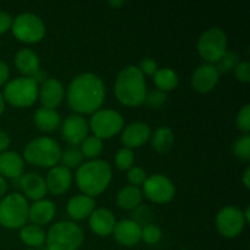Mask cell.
<instances>
[{"label":"cell","mask_w":250,"mask_h":250,"mask_svg":"<svg viewBox=\"0 0 250 250\" xmlns=\"http://www.w3.org/2000/svg\"><path fill=\"white\" fill-rule=\"evenodd\" d=\"M106 89L102 78L92 72L76 76L67 87L66 100L77 115H92L100 110L105 102Z\"/></svg>","instance_id":"obj_1"},{"label":"cell","mask_w":250,"mask_h":250,"mask_svg":"<svg viewBox=\"0 0 250 250\" xmlns=\"http://www.w3.org/2000/svg\"><path fill=\"white\" fill-rule=\"evenodd\" d=\"M115 97L125 106L137 107L144 104L146 95V77L138 66H126L117 75L114 85Z\"/></svg>","instance_id":"obj_2"},{"label":"cell","mask_w":250,"mask_h":250,"mask_svg":"<svg viewBox=\"0 0 250 250\" xmlns=\"http://www.w3.org/2000/svg\"><path fill=\"white\" fill-rule=\"evenodd\" d=\"M112 178V170L109 163L100 159L82 164L76 172V183L84 195L95 198L104 193Z\"/></svg>","instance_id":"obj_3"},{"label":"cell","mask_w":250,"mask_h":250,"mask_svg":"<svg viewBox=\"0 0 250 250\" xmlns=\"http://www.w3.org/2000/svg\"><path fill=\"white\" fill-rule=\"evenodd\" d=\"M60 144L50 137H38L32 139L23 149V160L38 167L51 168L61 160Z\"/></svg>","instance_id":"obj_4"},{"label":"cell","mask_w":250,"mask_h":250,"mask_svg":"<svg viewBox=\"0 0 250 250\" xmlns=\"http://www.w3.org/2000/svg\"><path fill=\"white\" fill-rule=\"evenodd\" d=\"M84 241L82 229L72 221H60L46 232L48 250H78Z\"/></svg>","instance_id":"obj_5"},{"label":"cell","mask_w":250,"mask_h":250,"mask_svg":"<svg viewBox=\"0 0 250 250\" xmlns=\"http://www.w3.org/2000/svg\"><path fill=\"white\" fill-rule=\"evenodd\" d=\"M39 84L33 77L14 78L5 84L2 97L5 103L14 107H29L38 99Z\"/></svg>","instance_id":"obj_6"},{"label":"cell","mask_w":250,"mask_h":250,"mask_svg":"<svg viewBox=\"0 0 250 250\" xmlns=\"http://www.w3.org/2000/svg\"><path fill=\"white\" fill-rule=\"evenodd\" d=\"M29 204L20 193L7 194L0 200V225L7 229H21L28 221Z\"/></svg>","instance_id":"obj_7"},{"label":"cell","mask_w":250,"mask_h":250,"mask_svg":"<svg viewBox=\"0 0 250 250\" xmlns=\"http://www.w3.org/2000/svg\"><path fill=\"white\" fill-rule=\"evenodd\" d=\"M10 31L21 43L36 44L45 37L46 29L41 17L34 14L24 12L14 19Z\"/></svg>","instance_id":"obj_8"},{"label":"cell","mask_w":250,"mask_h":250,"mask_svg":"<svg viewBox=\"0 0 250 250\" xmlns=\"http://www.w3.org/2000/svg\"><path fill=\"white\" fill-rule=\"evenodd\" d=\"M89 131L99 139H110L124 129V117L116 110L100 109L92 114L89 122Z\"/></svg>","instance_id":"obj_9"},{"label":"cell","mask_w":250,"mask_h":250,"mask_svg":"<svg viewBox=\"0 0 250 250\" xmlns=\"http://www.w3.org/2000/svg\"><path fill=\"white\" fill-rule=\"evenodd\" d=\"M197 49L199 55L207 61V63L215 65L227 51V36L224 29L219 27L207 29L199 37Z\"/></svg>","instance_id":"obj_10"},{"label":"cell","mask_w":250,"mask_h":250,"mask_svg":"<svg viewBox=\"0 0 250 250\" xmlns=\"http://www.w3.org/2000/svg\"><path fill=\"white\" fill-rule=\"evenodd\" d=\"M142 194L155 204H167L175 198L176 188L167 176L155 173L146 177Z\"/></svg>","instance_id":"obj_11"},{"label":"cell","mask_w":250,"mask_h":250,"mask_svg":"<svg viewBox=\"0 0 250 250\" xmlns=\"http://www.w3.org/2000/svg\"><path fill=\"white\" fill-rule=\"evenodd\" d=\"M216 229L219 233L225 238H236L243 232L246 227V219L243 211L233 205L224 207L216 215Z\"/></svg>","instance_id":"obj_12"},{"label":"cell","mask_w":250,"mask_h":250,"mask_svg":"<svg viewBox=\"0 0 250 250\" xmlns=\"http://www.w3.org/2000/svg\"><path fill=\"white\" fill-rule=\"evenodd\" d=\"M88 133L89 125L82 115H70L61 125V136L63 141L72 146H81L88 137Z\"/></svg>","instance_id":"obj_13"},{"label":"cell","mask_w":250,"mask_h":250,"mask_svg":"<svg viewBox=\"0 0 250 250\" xmlns=\"http://www.w3.org/2000/svg\"><path fill=\"white\" fill-rule=\"evenodd\" d=\"M38 98L43 107L56 110V107L62 103L65 98L63 84L56 78H46L39 84Z\"/></svg>","instance_id":"obj_14"},{"label":"cell","mask_w":250,"mask_h":250,"mask_svg":"<svg viewBox=\"0 0 250 250\" xmlns=\"http://www.w3.org/2000/svg\"><path fill=\"white\" fill-rule=\"evenodd\" d=\"M220 80V73L212 63H204L195 68L192 75V87L195 92L209 93L217 85Z\"/></svg>","instance_id":"obj_15"},{"label":"cell","mask_w":250,"mask_h":250,"mask_svg":"<svg viewBox=\"0 0 250 250\" xmlns=\"http://www.w3.org/2000/svg\"><path fill=\"white\" fill-rule=\"evenodd\" d=\"M151 137V128L144 122H132L122 129L121 142L127 149H136L144 146Z\"/></svg>","instance_id":"obj_16"},{"label":"cell","mask_w":250,"mask_h":250,"mask_svg":"<svg viewBox=\"0 0 250 250\" xmlns=\"http://www.w3.org/2000/svg\"><path fill=\"white\" fill-rule=\"evenodd\" d=\"M48 192L53 195H61L70 189L72 185V172L65 166H54L45 177Z\"/></svg>","instance_id":"obj_17"},{"label":"cell","mask_w":250,"mask_h":250,"mask_svg":"<svg viewBox=\"0 0 250 250\" xmlns=\"http://www.w3.org/2000/svg\"><path fill=\"white\" fill-rule=\"evenodd\" d=\"M20 188H21L23 197L26 199H31L33 202L45 199L48 193L45 178L36 172L23 173L20 177Z\"/></svg>","instance_id":"obj_18"},{"label":"cell","mask_w":250,"mask_h":250,"mask_svg":"<svg viewBox=\"0 0 250 250\" xmlns=\"http://www.w3.org/2000/svg\"><path fill=\"white\" fill-rule=\"evenodd\" d=\"M142 227L133 220H121L116 222L115 226L114 234L115 239L120 246L124 247H134L141 241Z\"/></svg>","instance_id":"obj_19"},{"label":"cell","mask_w":250,"mask_h":250,"mask_svg":"<svg viewBox=\"0 0 250 250\" xmlns=\"http://www.w3.org/2000/svg\"><path fill=\"white\" fill-rule=\"evenodd\" d=\"M116 226V219L112 211L105 208L95 209L89 216V227L99 237H109Z\"/></svg>","instance_id":"obj_20"},{"label":"cell","mask_w":250,"mask_h":250,"mask_svg":"<svg viewBox=\"0 0 250 250\" xmlns=\"http://www.w3.org/2000/svg\"><path fill=\"white\" fill-rule=\"evenodd\" d=\"M24 160L16 151H4L0 154V176L10 180H16L23 175Z\"/></svg>","instance_id":"obj_21"},{"label":"cell","mask_w":250,"mask_h":250,"mask_svg":"<svg viewBox=\"0 0 250 250\" xmlns=\"http://www.w3.org/2000/svg\"><path fill=\"white\" fill-rule=\"evenodd\" d=\"M56 214V207L51 200L42 199L33 202L28 208V220L37 226L50 224Z\"/></svg>","instance_id":"obj_22"},{"label":"cell","mask_w":250,"mask_h":250,"mask_svg":"<svg viewBox=\"0 0 250 250\" xmlns=\"http://www.w3.org/2000/svg\"><path fill=\"white\" fill-rule=\"evenodd\" d=\"M66 210L71 219L75 221H82L89 219L92 212L95 210V200L94 198L84 194L75 195L68 200Z\"/></svg>","instance_id":"obj_23"},{"label":"cell","mask_w":250,"mask_h":250,"mask_svg":"<svg viewBox=\"0 0 250 250\" xmlns=\"http://www.w3.org/2000/svg\"><path fill=\"white\" fill-rule=\"evenodd\" d=\"M15 66L24 77H33L41 70V61L36 51L28 48H22L15 54Z\"/></svg>","instance_id":"obj_24"},{"label":"cell","mask_w":250,"mask_h":250,"mask_svg":"<svg viewBox=\"0 0 250 250\" xmlns=\"http://www.w3.org/2000/svg\"><path fill=\"white\" fill-rule=\"evenodd\" d=\"M33 121L39 131L53 132L60 127L61 117L56 110L46 109V107L42 106L34 112Z\"/></svg>","instance_id":"obj_25"},{"label":"cell","mask_w":250,"mask_h":250,"mask_svg":"<svg viewBox=\"0 0 250 250\" xmlns=\"http://www.w3.org/2000/svg\"><path fill=\"white\" fill-rule=\"evenodd\" d=\"M142 198H143L142 190L138 187H134V186L129 185L122 188L117 193L116 204L120 209L131 211V210L137 209L141 205Z\"/></svg>","instance_id":"obj_26"},{"label":"cell","mask_w":250,"mask_h":250,"mask_svg":"<svg viewBox=\"0 0 250 250\" xmlns=\"http://www.w3.org/2000/svg\"><path fill=\"white\" fill-rule=\"evenodd\" d=\"M151 139V146L154 150L158 153H168L172 149L173 143H175V134H173L172 129L170 127H159L153 136L150 137Z\"/></svg>","instance_id":"obj_27"},{"label":"cell","mask_w":250,"mask_h":250,"mask_svg":"<svg viewBox=\"0 0 250 250\" xmlns=\"http://www.w3.org/2000/svg\"><path fill=\"white\" fill-rule=\"evenodd\" d=\"M153 77L156 88L164 93L176 89L178 83H180V78H178L177 72L170 67L159 68Z\"/></svg>","instance_id":"obj_28"},{"label":"cell","mask_w":250,"mask_h":250,"mask_svg":"<svg viewBox=\"0 0 250 250\" xmlns=\"http://www.w3.org/2000/svg\"><path fill=\"white\" fill-rule=\"evenodd\" d=\"M46 233L41 226L37 225H24L20 231V238L26 246L31 248H41L45 243Z\"/></svg>","instance_id":"obj_29"},{"label":"cell","mask_w":250,"mask_h":250,"mask_svg":"<svg viewBox=\"0 0 250 250\" xmlns=\"http://www.w3.org/2000/svg\"><path fill=\"white\" fill-rule=\"evenodd\" d=\"M103 149H104V144H103L102 139L97 138L95 136H88L81 144L80 150L83 158L95 160L103 153Z\"/></svg>","instance_id":"obj_30"},{"label":"cell","mask_w":250,"mask_h":250,"mask_svg":"<svg viewBox=\"0 0 250 250\" xmlns=\"http://www.w3.org/2000/svg\"><path fill=\"white\" fill-rule=\"evenodd\" d=\"M241 59H239L238 54L233 50H227L226 54L220 59L216 62L215 67L219 71V73H229L236 68L238 65Z\"/></svg>","instance_id":"obj_31"},{"label":"cell","mask_w":250,"mask_h":250,"mask_svg":"<svg viewBox=\"0 0 250 250\" xmlns=\"http://www.w3.org/2000/svg\"><path fill=\"white\" fill-rule=\"evenodd\" d=\"M83 159L84 158H83L80 149H77L76 146H71V148L62 151L60 161H62V166H65V167L71 170L73 167H80L83 164Z\"/></svg>","instance_id":"obj_32"},{"label":"cell","mask_w":250,"mask_h":250,"mask_svg":"<svg viewBox=\"0 0 250 250\" xmlns=\"http://www.w3.org/2000/svg\"><path fill=\"white\" fill-rule=\"evenodd\" d=\"M134 164V154L131 149L121 148L115 155V165L119 170L128 171Z\"/></svg>","instance_id":"obj_33"},{"label":"cell","mask_w":250,"mask_h":250,"mask_svg":"<svg viewBox=\"0 0 250 250\" xmlns=\"http://www.w3.org/2000/svg\"><path fill=\"white\" fill-rule=\"evenodd\" d=\"M163 233H161V229L158 226L153 224H149L146 226H144L142 229L141 233V239L148 246H154V244H158L160 242Z\"/></svg>","instance_id":"obj_34"},{"label":"cell","mask_w":250,"mask_h":250,"mask_svg":"<svg viewBox=\"0 0 250 250\" xmlns=\"http://www.w3.org/2000/svg\"><path fill=\"white\" fill-rule=\"evenodd\" d=\"M233 153L238 159L244 161L250 160V136L244 134L233 144Z\"/></svg>","instance_id":"obj_35"},{"label":"cell","mask_w":250,"mask_h":250,"mask_svg":"<svg viewBox=\"0 0 250 250\" xmlns=\"http://www.w3.org/2000/svg\"><path fill=\"white\" fill-rule=\"evenodd\" d=\"M166 102H167V94L159 89H153L150 92H146V103L150 109L158 110L161 109V107L165 106Z\"/></svg>","instance_id":"obj_36"},{"label":"cell","mask_w":250,"mask_h":250,"mask_svg":"<svg viewBox=\"0 0 250 250\" xmlns=\"http://www.w3.org/2000/svg\"><path fill=\"white\" fill-rule=\"evenodd\" d=\"M236 125H237V128H238L239 131L248 134V132L250 131V105L249 104H246L244 106L241 107V110H239L238 114H237Z\"/></svg>","instance_id":"obj_37"},{"label":"cell","mask_w":250,"mask_h":250,"mask_svg":"<svg viewBox=\"0 0 250 250\" xmlns=\"http://www.w3.org/2000/svg\"><path fill=\"white\" fill-rule=\"evenodd\" d=\"M146 172L139 166H132L128 171H127V181L129 182V185L134 186V187H138L142 186L146 180Z\"/></svg>","instance_id":"obj_38"},{"label":"cell","mask_w":250,"mask_h":250,"mask_svg":"<svg viewBox=\"0 0 250 250\" xmlns=\"http://www.w3.org/2000/svg\"><path fill=\"white\" fill-rule=\"evenodd\" d=\"M234 76L242 83H248L250 81V65L248 61H239L234 68Z\"/></svg>","instance_id":"obj_39"},{"label":"cell","mask_w":250,"mask_h":250,"mask_svg":"<svg viewBox=\"0 0 250 250\" xmlns=\"http://www.w3.org/2000/svg\"><path fill=\"white\" fill-rule=\"evenodd\" d=\"M139 70L144 76H154L156 71L159 70L158 62L151 58H146L139 63Z\"/></svg>","instance_id":"obj_40"},{"label":"cell","mask_w":250,"mask_h":250,"mask_svg":"<svg viewBox=\"0 0 250 250\" xmlns=\"http://www.w3.org/2000/svg\"><path fill=\"white\" fill-rule=\"evenodd\" d=\"M12 21H14V19H12L9 12L0 10V34L6 33L7 31L11 29Z\"/></svg>","instance_id":"obj_41"},{"label":"cell","mask_w":250,"mask_h":250,"mask_svg":"<svg viewBox=\"0 0 250 250\" xmlns=\"http://www.w3.org/2000/svg\"><path fill=\"white\" fill-rule=\"evenodd\" d=\"M10 78V67L6 62L0 60V87L5 85L9 82Z\"/></svg>","instance_id":"obj_42"},{"label":"cell","mask_w":250,"mask_h":250,"mask_svg":"<svg viewBox=\"0 0 250 250\" xmlns=\"http://www.w3.org/2000/svg\"><path fill=\"white\" fill-rule=\"evenodd\" d=\"M10 144H11V139H10L9 134L4 131H0V154L6 151Z\"/></svg>","instance_id":"obj_43"},{"label":"cell","mask_w":250,"mask_h":250,"mask_svg":"<svg viewBox=\"0 0 250 250\" xmlns=\"http://www.w3.org/2000/svg\"><path fill=\"white\" fill-rule=\"evenodd\" d=\"M242 182H243L244 187H246L247 189H249L250 188V167H247L246 171H244L243 176H242Z\"/></svg>","instance_id":"obj_44"},{"label":"cell","mask_w":250,"mask_h":250,"mask_svg":"<svg viewBox=\"0 0 250 250\" xmlns=\"http://www.w3.org/2000/svg\"><path fill=\"white\" fill-rule=\"evenodd\" d=\"M6 190H7V182L4 177L0 176V199L5 197L6 194Z\"/></svg>","instance_id":"obj_45"},{"label":"cell","mask_w":250,"mask_h":250,"mask_svg":"<svg viewBox=\"0 0 250 250\" xmlns=\"http://www.w3.org/2000/svg\"><path fill=\"white\" fill-rule=\"evenodd\" d=\"M126 5V2L122 1V0H114V1H109V6L114 7V9H120V7L125 6Z\"/></svg>","instance_id":"obj_46"},{"label":"cell","mask_w":250,"mask_h":250,"mask_svg":"<svg viewBox=\"0 0 250 250\" xmlns=\"http://www.w3.org/2000/svg\"><path fill=\"white\" fill-rule=\"evenodd\" d=\"M5 105H6V103H5L4 97H2V93L0 92V116H1V115L4 114V111H5Z\"/></svg>","instance_id":"obj_47"},{"label":"cell","mask_w":250,"mask_h":250,"mask_svg":"<svg viewBox=\"0 0 250 250\" xmlns=\"http://www.w3.org/2000/svg\"><path fill=\"white\" fill-rule=\"evenodd\" d=\"M243 215H244V219H246V221L249 222L250 221V208L249 207H247L246 211L243 212Z\"/></svg>","instance_id":"obj_48"},{"label":"cell","mask_w":250,"mask_h":250,"mask_svg":"<svg viewBox=\"0 0 250 250\" xmlns=\"http://www.w3.org/2000/svg\"><path fill=\"white\" fill-rule=\"evenodd\" d=\"M39 250H48V249H46V248H41Z\"/></svg>","instance_id":"obj_49"},{"label":"cell","mask_w":250,"mask_h":250,"mask_svg":"<svg viewBox=\"0 0 250 250\" xmlns=\"http://www.w3.org/2000/svg\"><path fill=\"white\" fill-rule=\"evenodd\" d=\"M26 250H34V249H26Z\"/></svg>","instance_id":"obj_50"}]
</instances>
